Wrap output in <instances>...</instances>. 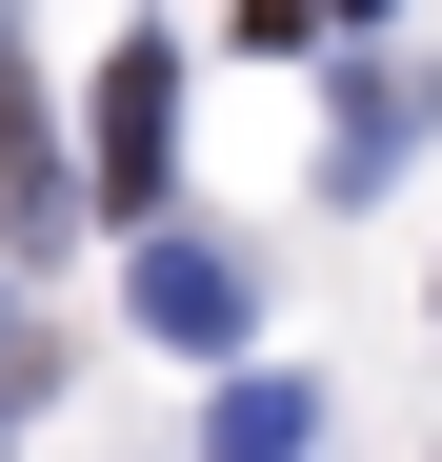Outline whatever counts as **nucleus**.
<instances>
[{"mask_svg": "<svg viewBox=\"0 0 442 462\" xmlns=\"http://www.w3.org/2000/svg\"><path fill=\"white\" fill-rule=\"evenodd\" d=\"M0 221H21V242H60V221H81V162L41 141V60H21V0H0Z\"/></svg>", "mask_w": 442, "mask_h": 462, "instance_id": "obj_4", "label": "nucleus"}, {"mask_svg": "<svg viewBox=\"0 0 442 462\" xmlns=\"http://www.w3.org/2000/svg\"><path fill=\"white\" fill-rule=\"evenodd\" d=\"M242 41H342V0H242Z\"/></svg>", "mask_w": 442, "mask_h": 462, "instance_id": "obj_6", "label": "nucleus"}, {"mask_svg": "<svg viewBox=\"0 0 442 462\" xmlns=\"http://www.w3.org/2000/svg\"><path fill=\"white\" fill-rule=\"evenodd\" d=\"M81 162H101L121 221H161V162H181V60L161 41H101V141H81Z\"/></svg>", "mask_w": 442, "mask_h": 462, "instance_id": "obj_1", "label": "nucleus"}, {"mask_svg": "<svg viewBox=\"0 0 442 462\" xmlns=\"http://www.w3.org/2000/svg\"><path fill=\"white\" fill-rule=\"evenodd\" d=\"M201 462H322V382H221V402H201Z\"/></svg>", "mask_w": 442, "mask_h": 462, "instance_id": "obj_5", "label": "nucleus"}, {"mask_svg": "<svg viewBox=\"0 0 442 462\" xmlns=\"http://www.w3.org/2000/svg\"><path fill=\"white\" fill-rule=\"evenodd\" d=\"M242 242H201V221H161V242H141V342H181V362H221L242 342Z\"/></svg>", "mask_w": 442, "mask_h": 462, "instance_id": "obj_3", "label": "nucleus"}, {"mask_svg": "<svg viewBox=\"0 0 442 462\" xmlns=\"http://www.w3.org/2000/svg\"><path fill=\"white\" fill-rule=\"evenodd\" d=\"M442 141V60H342V121H322V181L342 201H382L402 162Z\"/></svg>", "mask_w": 442, "mask_h": 462, "instance_id": "obj_2", "label": "nucleus"}, {"mask_svg": "<svg viewBox=\"0 0 442 462\" xmlns=\"http://www.w3.org/2000/svg\"><path fill=\"white\" fill-rule=\"evenodd\" d=\"M342 21H382V0H342Z\"/></svg>", "mask_w": 442, "mask_h": 462, "instance_id": "obj_7", "label": "nucleus"}]
</instances>
